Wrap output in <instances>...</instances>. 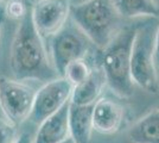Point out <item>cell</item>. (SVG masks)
<instances>
[{
  "instance_id": "6da1fadb",
  "label": "cell",
  "mask_w": 159,
  "mask_h": 143,
  "mask_svg": "<svg viewBox=\"0 0 159 143\" xmlns=\"http://www.w3.org/2000/svg\"><path fill=\"white\" fill-rule=\"evenodd\" d=\"M10 64L14 79L49 82L61 78L49 61L42 36L33 24L32 7L19 21L11 45Z\"/></svg>"
},
{
  "instance_id": "7a4b0ae2",
  "label": "cell",
  "mask_w": 159,
  "mask_h": 143,
  "mask_svg": "<svg viewBox=\"0 0 159 143\" xmlns=\"http://www.w3.org/2000/svg\"><path fill=\"white\" fill-rule=\"evenodd\" d=\"M138 27L120 29L112 41L103 48L101 68L109 88L121 98L133 95L134 82L131 75L132 48L138 34Z\"/></svg>"
},
{
  "instance_id": "3957f363",
  "label": "cell",
  "mask_w": 159,
  "mask_h": 143,
  "mask_svg": "<svg viewBox=\"0 0 159 143\" xmlns=\"http://www.w3.org/2000/svg\"><path fill=\"white\" fill-rule=\"evenodd\" d=\"M74 24L98 48L106 47L118 34L119 14L109 0H84L70 5Z\"/></svg>"
},
{
  "instance_id": "277c9868",
  "label": "cell",
  "mask_w": 159,
  "mask_h": 143,
  "mask_svg": "<svg viewBox=\"0 0 159 143\" xmlns=\"http://www.w3.org/2000/svg\"><path fill=\"white\" fill-rule=\"evenodd\" d=\"M153 36L150 29L138 30L132 48L131 75L140 88L156 94L159 91V78L153 57Z\"/></svg>"
},
{
  "instance_id": "5b68a950",
  "label": "cell",
  "mask_w": 159,
  "mask_h": 143,
  "mask_svg": "<svg viewBox=\"0 0 159 143\" xmlns=\"http://www.w3.org/2000/svg\"><path fill=\"white\" fill-rule=\"evenodd\" d=\"M36 91L27 83L0 76V109L5 118L18 126L31 115Z\"/></svg>"
},
{
  "instance_id": "8992f818",
  "label": "cell",
  "mask_w": 159,
  "mask_h": 143,
  "mask_svg": "<svg viewBox=\"0 0 159 143\" xmlns=\"http://www.w3.org/2000/svg\"><path fill=\"white\" fill-rule=\"evenodd\" d=\"M89 49L90 41L76 25H64L57 34L53 35L51 41L53 67L61 78H63L69 63L86 59Z\"/></svg>"
},
{
  "instance_id": "52a82bcc",
  "label": "cell",
  "mask_w": 159,
  "mask_h": 143,
  "mask_svg": "<svg viewBox=\"0 0 159 143\" xmlns=\"http://www.w3.org/2000/svg\"><path fill=\"white\" fill-rule=\"evenodd\" d=\"M74 86L66 78H57L47 82L34 95L30 119L40 124L48 117L52 116L70 100Z\"/></svg>"
},
{
  "instance_id": "ba28073f",
  "label": "cell",
  "mask_w": 159,
  "mask_h": 143,
  "mask_svg": "<svg viewBox=\"0 0 159 143\" xmlns=\"http://www.w3.org/2000/svg\"><path fill=\"white\" fill-rule=\"evenodd\" d=\"M70 14L69 0H39L32 7L33 24L43 37L56 35Z\"/></svg>"
},
{
  "instance_id": "9c48e42d",
  "label": "cell",
  "mask_w": 159,
  "mask_h": 143,
  "mask_svg": "<svg viewBox=\"0 0 159 143\" xmlns=\"http://www.w3.org/2000/svg\"><path fill=\"white\" fill-rule=\"evenodd\" d=\"M125 111L120 102L111 98H100L93 106V126L98 132L111 135L121 128Z\"/></svg>"
},
{
  "instance_id": "30bf717a",
  "label": "cell",
  "mask_w": 159,
  "mask_h": 143,
  "mask_svg": "<svg viewBox=\"0 0 159 143\" xmlns=\"http://www.w3.org/2000/svg\"><path fill=\"white\" fill-rule=\"evenodd\" d=\"M70 102V100H69ZM69 102L39 124L33 143H61L70 136Z\"/></svg>"
},
{
  "instance_id": "8fae6325",
  "label": "cell",
  "mask_w": 159,
  "mask_h": 143,
  "mask_svg": "<svg viewBox=\"0 0 159 143\" xmlns=\"http://www.w3.org/2000/svg\"><path fill=\"white\" fill-rule=\"evenodd\" d=\"M93 105H75L69 102V131L75 143H90L93 126Z\"/></svg>"
},
{
  "instance_id": "7c38bea8",
  "label": "cell",
  "mask_w": 159,
  "mask_h": 143,
  "mask_svg": "<svg viewBox=\"0 0 159 143\" xmlns=\"http://www.w3.org/2000/svg\"><path fill=\"white\" fill-rule=\"evenodd\" d=\"M107 85L105 73L99 67H93L86 80L75 86L70 97V102L75 105H93Z\"/></svg>"
},
{
  "instance_id": "4fadbf2b",
  "label": "cell",
  "mask_w": 159,
  "mask_h": 143,
  "mask_svg": "<svg viewBox=\"0 0 159 143\" xmlns=\"http://www.w3.org/2000/svg\"><path fill=\"white\" fill-rule=\"evenodd\" d=\"M128 137L133 143H159V109L150 111L134 123Z\"/></svg>"
},
{
  "instance_id": "5bb4252c",
  "label": "cell",
  "mask_w": 159,
  "mask_h": 143,
  "mask_svg": "<svg viewBox=\"0 0 159 143\" xmlns=\"http://www.w3.org/2000/svg\"><path fill=\"white\" fill-rule=\"evenodd\" d=\"M112 5L119 17H159V5L156 0H112Z\"/></svg>"
},
{
  "instance_id": "9a60e30c",
  "label": "cell",
  "mask_w": 159,
  "mask_h": 143,
  "mask_svg": "<svg viewBox=\"0 0 159 143\" xmlns=\"http://www.w3.org/2000/svg\"><path fill=\"white\" fill-rule=\"evenodd\" d=\"M90 70H92V67L86 61V59L76 60V61L71 62L66 66L63 78H66V80L75 87L86 80L88 75L90 74Z\"/></svg>"
},
{
  "instance_id": "2e32d148",
  "label": "cell",
  "mask_w": 159,
  "mask_h": 143,
  "mask_svg": "<svg viewBox=\"0 0 159 143\" xmlns=\"http://www.w3.org/2000/svg\"><path fill=\"white\" fill-rule=\"evenodd\" d=\"M29 7L23 0H8L4 11L8 17L20 21L26 14Z\"/></svg>"
},
{
  "instance_id": "e0dca14e",
  "label": "cell",
  "mask_w": 159,
  "mask_h": 143,
  "mask_svg": "<svg viewBox=\"0 0 159 143\" xmlns=\"http://www.w3.org/2000/svg\"><path fill=\"white\" fill-rule=\"evenodd\" d=\"M18 138L17 126L6 118H0V143H14Z\"/></svg>"
},
{
  "instance_id": "ac0fdd59",
  "label": "cell",
  "mask_w": 159,
  "mask_h": 143,
  "mask_svg": "<svg viewBox=\"0 0 159 143\" xmlns=\"http://www.w3.org/2000/svg\"><path fill=\"white\" fill-rule=\"evenodd\" d=\"M153 57H154V63L156 67H159V26L157 27L154 36H153Z\"/></svg>"
},
{
  "instance_id": "d6986e66",
  "label": "cell",
  "mask_w": 159,
  "mask_h": 143,
  "mask_svg": "<svg viewBox=\"0 0 159 143\" xmlns=\"http://www.w3.org/2000/svg\"><path fill=\"white\" fill-rule=\"evenodd\" d=\"M14 143H33V138L30 132H21Z\"/></svg>"
},
{
  "instance_id": "ffe728a7",
  "label": "cell",
  "mask_w": 159,
  "mask_h": 143,
  "mask_svg": "<svg viewBox=\"0 0 159 143\" xmlns=\"http://www.w3.org/2000/svg\"><path fill=\"white\" fill-rule=\"evenodd\" d=\"M5 11H0V37H1V30H2V25H4V21H5Z\"/></svg>"
},
{
  "instance_id": "44dd1931",
  "label": "cell",
  "mask_w": 159,
  "mask_h": 143,
  "mask_svg": "<svg viewBox=\"0 0 159 143\" xmlns=\"http://www.w3.org/2000/svg\"><path fill=\"white\" fill-rule=\"evenodd\" d=\"M61 143H75V141H74V140L71 138V137L69 136L68 138H66V140H64L63 142H61Z\"/></svg>"
},
{
  "instance_id": "7402d4cb",
  "label": "cell",
  "mask_w": 159,
  "mask_h": 143,
  "mask_svg": "<svg viewBox=\"0 0 159 143\" xmlns=\"http://www.w3.org/2000/svg\"><path fill=\"white\" fill-rule=\"evenodd\" d=\"M0 1H1V0H0Z\"/></svg>"
}]
</instances>
